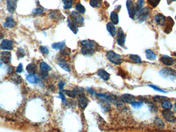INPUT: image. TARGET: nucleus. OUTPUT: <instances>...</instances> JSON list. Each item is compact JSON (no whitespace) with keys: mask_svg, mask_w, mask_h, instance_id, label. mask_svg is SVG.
<instances>
[{"mask_svg":"<svg viewBox=\"0 0 176 132\" xmlns=\"http://www.w3.org/2000/svg\"><path fill=\"white\" fill-rule=\"evenodd\" d=\"M81 44L82 54L88 56L94 54L97 46V44L95 42L90 40H82L81 41Z\"/></svg>","mask_w":176,"mask_h":132,"instance_id":"nucleus-1","label":"nucleus"},{"mask_svg":"<svg viewBox=\"0 0 176 132\" xmlns=\"http://www.w3.org/2000/svg\"><path fill=\"white\" fill-rule=\"evenodd\" d=\"M106 57L111 63L116 65H120L123 62L122 56L112 51H108L106 54Z\"/></svg>","mask_w":176,"mask_h":132,"instance_id":"nucleus-2","label":"nucleus"},{"mask_svg":"<svg viewBox=\"0 0 176 132\" xmlns=\"http://www.w3.org/2000/svg\"><path fill=\"white\" fill-rule=\"evenodd\" d=\"M160 74L163 78L174 80H176V71L170 68H163L159 72Z\"/></svg>","mask_w":176,"mask_h":132,"instance_id":"nucleus-3","label":"nucleus"},{"mask_svg":"<svg viewBox=\"0 0 176 132\" xmlns=\"http://www.w3.org/2000/svg\"><path fill=\"white\" fill-rule=\"evenodd\" d=\"M149 13V8L148 7H145L140 10L139 12L136 13V17L138 21L140 23H142L145 21L148 17Z\"/></svg>","mask_w":176,"mask_h":132,"instance_id":"nucleus-4","label":"nucleus"},{"mask_svg":"<svg viewBox=\"0 0 176 132\" xmlns=\"http://www.w3.org/2000/svg\"><path fill=\"white\" fill-rule=\"evenodd\" d=\"M71 18L77 26H82L84 23V19L80 13L75 11L71 12Z\"/></svg>","mask_w":176,"mask_h":132,"instance_id":"nucleus-5","label":"nucleus"},{"mask_svg":"<svg viewBox=\"0 0 176 132\" xmlns=\"http://www.w3.org/2000/svg\"><path fill=\"white\" fill-rule=\"evenodd\" d=\"M126 7L129 17L134 19L136 17V6L134 5L133 2L131 0H127L126 2Z\"/></svg>","mask_w":176,"mask_h":132,"instance_id":"nucleus-6","label":"nucleus"},{"mask_svg":"<svg viewBox=\"0 0 176 132\" xmlns=\"http://www.w3.org/2000/svg\"><path fill=\"white\" fill-rule=\"evenodd\" d=\"M163 117L165 120L169 122H176V117L174 113L169 110L164 109L162 112Z\"/></svg>","mask_w":176,"mask_h":132,"instance_id":"nucleus-7","label":"nucleus"},{"mask_svg":"<svg viewBox=\"0 0 176 132\" xmlns=\"http://www.w3.org/2000/svg\"><path fill=\"white\" fill-rule=\"evenodd\" d=\"M126 36L124 32L121 27H120L117 30V42L120 46H124L125 42Z\"/></svg>","mask_w":176,"mask_h":132,"instance_id":"nucleus-8","label":"nucleus"},{"mask_svg":"<svg viewBox=\"0 0 176 132\" xmlns=\"http://www.w3.org/2000/svg\"><path fill=\"white\" fill-rule=\"evenodd\" d=\"M174 21L170 17H168L167 18L165 24L164 31L165 33L169 34L172 31V28L174 25Z\"/></svg>","mask_w":176,"mask_h":132,"instance_id":"nucleus-9","label":"nucleus"},{"mask_svg":"<svg viewBox=\"0 0 176 132\" xmlns=\"http://www.w3.org/2000/svg\"><path fill=\"white\" fill-rule=\"evenodd\" d=\"M58 64L65 71L70 72L71 69L70 65L67 63V61L63 58H60L58 59Z\"/></svg>","mask_w":176,"mask_h":132,"instance_id":"nucleus-10","label":"nucleus"},{"mask_svg":"<svg viewBox=\"0 0 176 132\" xmlns=\"http://www.w3.org/2000/svg\"><path fill=\"white\" fill-rule=\"evenodd\" d=\"M100 104L102 109L106 113H108L111 109V106L107 100L103 98L100 100Z\"/></svg>","mask_w":176,"mask_h":132,"instance_id":"nucleus-11","label":"nucleus"},{"mask_svg":"<svg viewBox=\"0 0 176 132\" xmlns=\"http://www.w3.org/2000/svg\"><path fill=\"white\" fill-rule=\"evenodd\" d=\"M135 97L130 94H122L121 96V100L122 102L125 103H131L132 102L134 101Z\"/></svg>","mask_w":176,"mask_h":132,"instance_id":"nucleus-12","label":"nucleus"},{"mask_svg":"<svg viewBox=\"0 0 176 132\" xmlns=\"http://www.w3.org/2000/svg\"><path fill=\"white\" fill-rule=\"evenodd\" d=\"M18 0H7V10L10 13H13L17 7Z\"/></svg>","mask_w":176,"mask_h":132,"instance_id":"nucleus-13","label":"nucleus"},{"mask_svg":"<svg viewBox=\"0 0 176 132\" xmlns=\"http://www.w3.org/2000/svg\"><path fill=\"white\" fill-rule=\"evenodd\" d=\"M160 61L165 65L169 66L174 63V60L170 56L167 55H163L160 58Z\"/></svg>","mask_w":176,"mask_h":132,"instance_id":"nucleus-14","label":"nucleus"},{"mask_svg":"<svg viewBox=\"0 0 176 132\" xmlns=\"http://www.w3.org/2000/svg\"><path fill=\"white\" fill-rule=\"evenodd\" d=\"M67 25L69 27L70 29H71V31L73 32V33L74 34H76L78 31V26L77 25L76 23H75L72 20L71 18H68L67 20Z\"/></svg>","mask_w":176,"mask_h":132,"instance_id":"nucleus-15","label":"nucleus"},{"mask_svg":"<svg viewBox=\"0 0 176 132\" xmlns=\"http://www.w3.org/2000/svg\"><path fill=\"white\" fill-rule=\"evenodd\" d=\"M78 104L79 107L82 109L86 108L89 104V100L84 96H80L78 99Z\"/></svg>","mask_w":176,"mask_h":132,"instance_id":"nucleus-16","label":"nucleus"},{"mask_svg":"<svg viewBox=\"0 0 176 132\" xmlns=\"http://www.w3.org/2000/svg\"><path fill=\"white\" fill-rule=\"evenodd\" d=\"M0 48L3 50H11L12 49V42L8 39H5L0 45Z\"/></svg>","mask_w":176,"mask_h":132,"instance_id":"nucleus-17","label":"nucleus"},{"mask_svg":"<svg viewBox=\"0 0 176 132\" xmlns=\"http://www.w3.org/2000/svg\"><path fill=\"white\" fill-rule=\"evenodd\" d=\"M155 20L159 25L164 26L166 21V18L162 14L159 13L155 15Z\"/></svg>","mask_w":176,"mask_h":132,"instance_id":"nucleus-18","label":"nucleus"},{"mask_svg":"<svg viewBox=\"0 0 176 132\" xmlns=\"http://www.w3.org/2000/svg\"><path fill=\"white\" fill-rule=\"evenodd\" d=\"M12 55L10 52L5 51L3 52L1 54V60L4 63L7 64L10 63L11 61Z\"/></svg>","mask_w":176,"mask_h":132,"instance_id":"nucleus-19","label":"nucleus"},{"mask_svg":"<svg viewBox=\"0 0 176 132\" xmlns=\"http://www.w3.org/2000/svg\"><path fill=\"white\" fill-rule=\"evenodd\" d=\"M98 75L102 80L105 81L109 80L110 77V75L109 73H108L103 69H100L98 70Z\"/></svg>","mask_w":176,"mask_h":132,"instance_id":"nucleus-20","label":"nucleus"},{"mask_svg":"<svg viewBox=\"0 0 176 132\" xmlns=\"http://www.w3.org/2000/svg\"><path fill=\"white\" fill-rule=\"evenodd\" d=\"M16 25L14 19L11 17H9L6 19L5 22L4 23V27H7V28H13Z\"/></svg>","mask_w":176,"mask_h":132,"instance_id":"nucleus-21","label":"nucleus"},{"mask_svg":"<svg viewBox=\"0 0 176 132\" xmlns=\"http://www.w3.org/2000/svg\"><path fill=\"white\" fill-rule=\"evenodd\" d=\"M107 29L109 34L112 37L115 36L116 35V29L112 22H108L107 24Z\"/></svg>","mask_w":176,"mask_h":132,"instance_id":"nucleus-22","label":"nucleus"},{"mask_svg":"<svg viewBox=\"0 0 176 132\" xmlns=\"http://www.w3.org/2000/svg\"><path fill=\"white\" fill-rule=\"evenodd\" d=\"M154 124L155 125V127L160 130H162L164 128V122L163 121L161 118H160L159 117L155 118Z\"/></svg>","mask_w":176,"mask_h":132,"instance_id":"nucleus-23","label":"nucleus"},{"mask_svg":"<svg viewBox=\"0 0 176 132\" xmlns=\"http://www.w3.org/2000/svg\"><path fill=\"white\" fill-rule=\"evenodd\" d=\"M27 80L32 84H37L40 82L38 77L34 74H30L26 77Z\"/></svg>","mask_w":176,"mask_h":132,"instance_id":"nucleus-24","label":"nucleus"},{"mask_svg":"<svg viewBox=\"0 0 176 132\" xmlns=\"http://www.w3.org/2000/svg\"><path fill=\"white\" fill-rule=\"evenodd\" d=\"M110 19L112 21V23L113 24L117 25L119 22V18L118 13L117 12H112L110 15Z\"/></svg>","mask_w":176,"mask_h":132,"instance_id":"nucleus-25","label":"nucleus"},{"mask_svg":"<svg viewBox=\"0 0 176 132\" xmlns=\"http://www.w3.org/2000/svg\"><path fill=\"white\" fill-rule=\"evenodd\" d=\"M145 54L146 58L148 60H155L156 58V55L155 53L150 49H147L145 51Z\"/></svg>","mask_w":176,"mask_h":132,"instance_id":"nucleus-26","label":"nucleus"},{"mask_svg":"<svg viewBox=\"0 0 176 132\" xmlns=\"http://www.w3.org/2000/svg\"><path fill=\"white\" fill-rule=\"evenodd\" d=\"M26 69L31 74H34L36 71V66L34 63H29L27 66Z\"/></svg>","mask_w":176,"mask_h":132,"instance_id":"nucleus-27","label":"nucleus"},{"mask_svg":"<svg viewBox=\"0 0 176 132\" xmlns=\"http://www.w3.org/2000/svg\"><path fill=\"white\" fill-rule=\"evenodd\" d=\"M161 106L163 108L166 110H170L172 107V103L169 100H165L161 103Z\"/></svg>","mask_w":176,"mask_h":132,"instance_id":"nucleus-28","label":"nucleus"},{"mask_svg":"<svg viewBox=\"0 0 176 132\" xmlns=\"http://www.w3.org/2000/svg\"><path fill=\"white\" fill-rule=\"evenodd\" d=\"M65 41H61V42H56L52 44V48L55 50H62L65 46Z\"/></svg>","mask_w":176,"mask_h":132,"instance_id":"nucleus-29","label":"nucleus"},{"mask_svg":"<svg viewBox=\"0 0 176 132\" xmlns=\"http://www.w3.org/2000/svg\"><path fill=\"white\" fill-rule=\"evenodd\" d=\"M40 68L41 71H43V72H48L49 71L51 70V68L50 66L44 61H42L40 65Z\"/></svg>","mask_w":176,"mask_h":132,"instance_id":"nucleus-30","label":"nucleus"},{"mask_svg":"<svg viewBox=\"0 0 176 132\" xmlns=\"http://www.w3.org/2000/svg\"><path fill=\"white\" fill-rule=\"evenodd\" d=\"M129 58L132 61L136 63H142V60L139 56L135 54H131L129 55Z\"/></svg>","mask_w":176,"mask_h":132,"instance_id":"nucleus-31","label":"nucleus"},{"mask_svg":"<svg viewBox=\"0 0 176 132\" xmlns=\"http://www.w3.org/2000/svg\"><path fill=\"white\" fill-rule=\"evenodd\" d=\"M73 0H63V8L65 10L71 9L73 5Z\"/></svg>","mask_w":176,"mask_h":132,"instance_id":"nucleus-32","label":"nucleus"},{"mask_svg":"<svg viewBox=\"0 0 176 132\" xmlns=\"http://www.w3.org/2000/svg\"><path fill=\"white\" fill-rule=\"evenodd\" d=\"M101 0H90V5L93 8H99L101 6Z\"/></svg>","mask_w":176,"mask_h":132,"instance_id":"nucleus-33","label":"nucleus"},{"mask_svg":"<svg viewBox=\"0 0 176 132\" xmlns=\"http://www.w3.org/2000/svg\"><path fill=\"white\" fill-rule=\"evenodd\" d=\"M75 9L79 13H84L86 12V8L82 4L80 3H78L75 5Z\"/></svg>","mask_w":176,"mask_h":132,"instance_id":"nucleus-34","label":"nucleus"},{"mask_svg":"<svg viewBox=\"0 0 176 132\" xmlns=\"http://www.w3.org/2000/svg\"><path fill=\"white\" fill-rule=\"evenodd\" d=\"M166 99V97H165L157 96H155L154 97H153V100L154 102L157 103H162L163 101L165 100Z\"/></svg>","mask_w":176,"mask_h":132,"instance_id":"nucleus-35","label":"nucleus"},{"mask_svg":"<svg viewBox=\"0 0 176 132\" xmlns=\"http://www.w3.org/2000/svg\"><path fill=\"white\" fill-rule=\"evenodd\" d=\"M144 0H139L136 4V13L140 11L142 9V7L143 6Z\"/></svg>","mask_w":176,"mask_h":132,"instance_id":"nucleus-36","label":"nucleus"},{"mask_svg":"<svg viewBox=\"0 0 176 132\" xmlns=\"http://www.w3.org/2000/svg\"><path fill=\"white\" fill-rule=\"evenodd\" d=\"M161 0H147L148 3L153 7H156L159 5Z\"/></svg>","mask_w":176,"mask_h":132,"instance_id":"nucleus-37","label":"nucleus"},{"mask_svg":"<svg viewBox=\"0 0 176 132\" xmlns=\"http://www.w3.org/2000/svg\"><path fill=\"white\" fill-rule=\"evenodd\" d=\"M12 80H13L15 84H17L21 83V82H22L21 77L19 76V75L17 74L15 75L13 77H12Z\"/></svg>","mask_w":176,"mask_h":132,"instance_id":"nucleus-38","label":"nucleus"},{"mask_svg":"<svg viewBox=\"0 0 176 132\" xmlns=\"http://www.w3.org/2000/svg\"><path fill=\"white\" fill-rule=\"evenodd\" d=\"M149 87H150V88H153V90H155V91H158V92L163 93V94H166V92L165 91H164V90H163L162 89L159 88L158 87L155 86V85H149Z\"/></svg>","mask_w":176,"mask_h":132,"instance_id":"nucleus-39","label":"nucleus"},{"mask_svg":"<svg viewBox=\"0 0 176 132\" xmlns=\"http://www.w3.org/2000/svg\"><path fill=\"white\" fill-rule=\"evenodd\" d=\"M131 104L133 107H135V108H140L143 105V103L142 102L134 101L132 102Z\"/></svg>","mask_w":176,"mask_h":132,"instance_id":"nucleus-40","label":"nucleus"},{"mask_svg":"<svg viewBox=\"0 0 176 132\" xmlns=\"http://www.w3.org/2000/svg\"><path fill=\"white\" fill-rule=\"evenodd\" d=\"M17 55L19 58H23L25 56V52H24V50L21 48L19 49L17 52Z\"/></svg>","mask_w":176,"mask_h":132,"instance_id":"nucleus-41","label":"nucleus"},{"mask_svg":"<svg viewBox=\"0 0 176 132\" xmlns=\"http://www.w3.org/2000/svg\"><path fill=\"white\" fill-rule=\"evenodd\" d=\"M59 95L60 98L61 99V101L62 102V103H63L64 104H66L67 103V101L66 98H65V94H63V92H62V91H60L59 92Z\"/></svg>","mask_w":176,"mask_h":132,"instance_id":"nucleus-42","label":"nucleus"},{"mask_svg":"<svg viewBox=\"0 0 176 132\" xmlns=\"http://www.w3.org/2000/svg\"><path fill=\"white\" fill-rule=\"evenodd\" d=\"M40 51L43 54H48L49 53V50L47 47L45 46H41L40 47Z\"/></svg>","mask_w":176,"mask_h":132,"instance_id":"nucleus-43","label":"nucleus"},{"mask_svg":"<svg viewBox=\"0 0 176 132\" xmlns=\"http://www.w3.org/2000/svg\"><path fill=\"white\" fill-rule=\"evenodd\" d=\"M33 13L34 15H40L43 13V10H42V8H36L33 10Z\"/></svg>","mask_w":176,"mask_h":132,"instance_id":"nucleus-44","label":"nucleus"},{"mask_svg":"<svg viewBox=\"0 0 176 132\" xmlns=\"http://www.w3.org/2000/svg\"><path fill=\"white\" fill-rule=\"evenodd\" d=\"M61 55H69L70 53H71V51L70 49H67V48L66 49H62L60 52Z\"/></svg>","mask_w":176,"mask_h":132,"instance_id":"nucleus-45","label":"nucleus"},{"mask_svg":"<svg viewBox=\"0 0 176 132\" xmlns=\"http://www.w3.org/2000/svg\"><path fill=\"white\" fill-rule=\"evenodd\" d=\"M65 85V83L63 82L60 81V82H59L58 84V88H59L60 91H62V90H63V87H64Z\"/></svg>","mask_w":176,"mask_h":132,"instance_id":"nucleus-46","label":"nucleus"},{"mask_svg":"<svg viewBox=\"0 0 176 132\" xmlns=\"http://www.w3.org/2000/svg\"><path fill=\"white\" fill-rule=\"evenodd\" d=\"M22 70H23V65L22 63H20L19 66H18L16 71L18 73H21L22 72Z\"/></svg>","mask_w":176,"mask_h":132,"instance_id":"nucleus-47","label":"nucleus"},{"mask_svg":"<svg viewBox=\"0 0 176 132\" xmlns=\"http://www.w3.org/2000/svg\"><path fill=\"white\" fill-rule=\"evenodd\" d=\"M150 107L151 108V111H153L154 113H157V112H158V107H157L156 106L152 105Z\"/></svg>","mask_w":176,"mask_h":132,"instance_id":"nucleus-48","label":"nucleus"},{"mask_svg":"<svg viewBox=\"0 0 176 132\" xmlns=\"http://www.w3.org/2000/svg\"><path fill=\"white\" fill-rule=\"evenodd\" d=\"M48 72H43L41 71V72L40 73V75L42 77V78H46V77L48 76Z\"/></svg>","mask_w":176,"mask_h":132,"instance_id":"nucleus-49","label":"nucleus"},{"mask_svg":"<svg viewBox=\"0 0 176 132\" xmlns=\"http://www.w3.org/2000/svg\"><path fill=\"white\" fill-rule=\"evenodd\" d=\"M13 72H14V68L12 67H9L8 69V72L10 74H11Z\"/></svg>","mask_w":176,"mask_h":132,"instance_id":"nucleus-50","label":"nucleus"},{"mask_svg":"<svg viewBox=\"0 0 176 132\" xmlns=\"http://www.w3.org/2000/svg\"><path fill=\"white\" fill-rule=\"evenodd\" d=\"M88 90L89 92H90V94H91L92 95H93L95 94V91L91 88H88Z\"/></svg>","mask_w":176,"mask_h":132,"instance_id":"nucleus-51","label":"nucleus"},{"mask_svg":"<svg viewBox=\"0 0 176 132\" xmlns=\"http://www.w3.org/2000/svg\"><path fill=\"white\" fill-rule=\"evenodd\" d=\"M176 1V0H167V4L169 5H170L172 2H175Z\"/></svg>","mask_w":176,"mask_h":132,"instance_id":"nucleus-52","label":"nucleus"},{"mask_svg":"<svg viewBox=\"0 0 176 132\" xmlns=\"http://www.w3.org/2000/svg\"><path fill=\"white\" fill-rule=\"evenodd\" d=\"M173 109H174V111L176 113V103L175 104L174 106H173Z\"/></svg>","mask_w":176,"mask_h":132,"instance_id":"nucleus-53","label":"nucleus"},{"mask_svg":"<svg viewBox=\"0 0 176 132\" xmlns=\"http://www.w3.org/2000/svg\"><path fill=\"white\" fill-rule=\"evenodd\" d=\"M1 66H2V63H0V67H1Z\"/></svg>","mask_w":176,"mask_h":132,"instance_id":"nucleus-54","label":"nucleus"},{"mask_svg":"<svg viewBox=\"0 0 176 132\" xmlns=\"http://www.w3.org/2000/svg\"><path fill=\"white\" fill-rule=\"evenodd\" d=\"M175 19H176V17H175Z\"/></svg>","mask_w":176,"mask_h":132,"instance_id":"nucleus-55","label":"nucleus"}]
</instances>
